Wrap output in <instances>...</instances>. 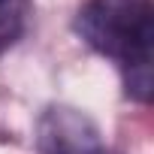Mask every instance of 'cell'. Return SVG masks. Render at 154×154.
Returning a JSON list of instances; mask_svg holds the SVG:
<instances>
[{"label":"cell","mask_w":154,"mask_h":154,"mask_svg":"<svg viewBox=\"0 0 154 154\" xmlns=\"http://www.w3.org/2000/svg\"><path fill=\"white\" fill-rule=\"evenodd\" d=\"M82 36L127 69V91L136 100L151 97V0H88L79 12Z\"/></svg>","instance_id":"obj_1"},{"label":"cell","mask_w":154,"mask_h":154,"mask_svg":"<svg viewBox=\"0 0 154 154\" xmlns=\"http://www.w3.org/2000/svg\"><path fill=\"white\" fill-rule=\"evenodd\" d=\"M3 3H6V0H0V6H3Z\"/></svg>","instance_id":"obj_4"},{"label":"cell","mask_w":154,"mask_h":154,"mask_svg":"<svg viewBox=\"0 0 154 154\" xmlns=\"http://www.w3.org/2000/svg\"><path fill=\"white\" fill-rule=\"evenodd\" d=\"M18 33H21V15L0 9V54H3V51L15 42Z\"/></svg>","instance_id":"obj_3"},{"label":"cell","mask_w":154,"mask_h":154,"mask_svg":"<svg viewBox=\"0 0 154 154\" xmlns=\"http://www.w3.org/2000/svg\"><path fill=\"white\" fill-rule=\"evenodd\" d=\"M36 145L42 154H103L97 124L69 106H51L36 124Z\"/></svg>","instance_id":"obj_2"}]
</instances>
